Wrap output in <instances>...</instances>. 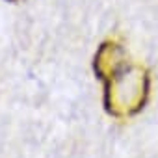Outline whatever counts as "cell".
I'll return each instance as SVG.
<instances>
[{"label": "cell", "instance_id": "cell-1", "mask_svg": "<svg viewBox=\"0 0 158 158\" xmlns=\"http://www.w3.org/2000/svg\"><path fill=\"white\" fill-rule=\"evenodd\" d=\"M95 71L106 84L104 104L114 115H134L149 95V74L143 67L128 65L121 45L106 41L95 56Z\"/></svg>", "mask_w": 158, "mask_h": 158}]
</instances>
